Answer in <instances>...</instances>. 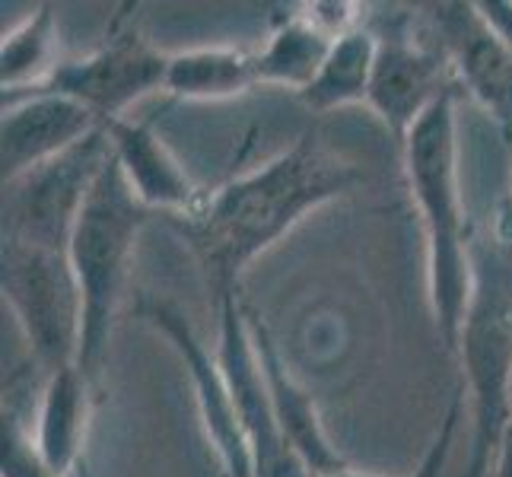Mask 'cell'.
I'll return each mask as SVG.
<instances>
[{
  "label": "cell",
  "mask_w": 512,
  "mask_h": 477,
  "mask_svg": "<svg viewBox=\"0 0 512 477\" xmlns=\"http://www.w3.org/2000/svg\"><path fill=\"white\" fill-rule=\"evenodd\" d=\"M363 182L357 166L331 153L319 134L306 131L264 166L204 194L191 214L169 220L201 261L214 296L239 293V277L258 255L274 249L319 207Z\"/></svg>",
  "instance_id": "cell-1"
},
{
  "label": "cell",
  "mask_w": 512,
  "mask_h": 477,
  "mask_svg": "<svg viewBox=\"0 0 512 477\" xmlns=\"http://www.w3.org/2000/svg\"><path fill=\"white\" fill-rule=\"evenodd\" d=\"M404 179L420 210L427 239V290L439 344L458 350L471 296V242L458 191V121L455 90L439 99L401 147Z\"/></svg>",
  "instance_id": "cell-2"
},
{
  "label": "cell",
  "mask_w": 512,
  "mask_h": 477,
  "mask_svg": "<svg viewBox=\"0 0 512 477\" xmlns=\"http://www.w3.org/2000/svg\"><path fill=\"white\" fill-rule=\"evenodd\" d=\"M455 357L471 414L465 477H490L512 423V226L471 242V296Z\"/></svg>",
  "instance_id": "cell-3"
},
{
  "label": "cell",
  "mask_w": 512,
  "mask_h": 477,
  "mask_svg": "<svg viewBox=\"0 0 512 477\" xmlns=\"http://www.w3.org/2000/svg\"><path fill=\"white\" fill-rule=\"evenodd\" d=\"M150 217L153 210H147L134 198L115 156H109L96 185L86 194L67 249L83 306L77 369L96 392L102 382L105 353H109L118 299L125 293L128 261L140 229L150 223Z\"/></svg>",
  "instance_id": "cell-4"
},
{
  "label": "cell",
  "mask_w": 512,
  "mask_h": 477,
  "mask_svg": "<svg viewBox=\"0 0 512 477\" xmlns=\"http://www.w3.org/2000/svg\"><path fill=\"white\" fill-rule=\"evenodd\" d=\"M0 290L42 379L77 366L83 306L67 252L0 242Z\"/></svg>",
  "instance_id": "cell-5"
},
{
  "label": "cell",
  "mask_w": 512,
  "mask_h": 477,
  "mask_svg": "<svg viewBox=\"0 0 512 477\" xmlns=\"http://www.w3.org/2000/svg\"><path fill=\"white\" fill-rule=\"evenodd\" d=\"M109 156V134L99 131L74 150L23 172L20 179L4 182L0 242H23L51 252H67L86 194L96 185Z\"/></svg>",
  "instance_id": "cell-6"
},
{
  "label": "cell",
  "mask_w": 512,
  "mask_h": 477,
  "mask_svg": "<svg viewBox=\"0 0 512 477\" xmlns=\"http://www.w3.org/2000/svg\"><path fill=\"white\" fill-rule=\"evenodd\" d=\"M217 360L236 401L255 477H312L280 433L249 312L239 293L217 296Z\"/></svg>",
  "instance_id": "cell-7"
},
{
  "label": "cell",
  "mask_w": 512,
  "mask_h": 477,
  "mask_svg": "<svg viewBox=\"0 0 512 477\" xmlns=\"http://www.w3.org/2000/svg\"><path fill=\"white\" fill-rule=\"evenodd\" d=\"M169 55L153 48L134 26L112 32L96 51L74 61H61L42 86L29 93H51L80 102L105 125L125 118L134 102L166 86ZM20 93V96H29ZM13 99V96H7Z\"/></svg>",
  "instance_id": "cell-8"
},
{
  "label": "cell",
  "mask_w": 512,
  "mask_h": 477,
  "mask_svg": "<svg viewBox=\"0 0 512 477\" xmlns=\"http://www.w3.org/2000/svg\"><path fill=\"white\" fill-rule=\"evenodd\" d=\"M137 315L144 318L156 334H163L169 347L175 350V357L182 360L185 376L191 379V392H194V404H198L204 433L217 452L223 477H255L252 452H249V443H245L236 401L220 369L217 350H207V344L198 338V331L191 328L185 312L179 306L166 303V299L144 296L137 303Z\"/></svg>",
  "instance_id": "cell-9"
},
{
  "label": "cell",
  "mask_w": 512,
  "mask_h": 477,
  "mask_svg": "<svg viewBox=\"0 0 512 477\" xmlns=\"http://www.w3.org/2000/svg\"><path fill=\"white\" fill-rule=\"evenodd\" d=\"M427 35L443 51L455 80L497 121L512 147V51L478 4H430Z\"/></svg>",
  "instance_id": "cell-10"
},
{
  "label": "cell",
  "mask_w": 512,
  "mask_h": 477,
  "mask_svg": "<svg viewBox=\"0 0 512 477\" xmlns=\"http://www.w3.org/2000/svg\"><path fill=\"white\" fill-rule=\"evenodd\" d=\"M455 90V74L443 51L430 39H414L408 32L379 35V55L366 105L373 109L398 150L408 144L433 105Z\"/></svg>",
  "instance_id": "cell-11"
},
{
  "label": "cell",
  "mask_w": 512,
  "mask_h": 477,
  "mask_svg": "<svg viewBox=\"0 0 512 477\" xmlns=\"http://www.w3.org/2000/svg\"><path fill=\"white\" fill-rule=\"evenodd\" d=\"M99 131H105V121L74 99L51 93L4 99V121H0L4 182L20 179L23 172L74 150Z\"/></svg>",
  "instance_id": "cell-12"
},
{
  "label": "cell",
  "mask_w": 512,
  "mask_h": 477,
  "mask_svg": "<svg viewBox=\"0 0 512 477\" xmlns=\"http://www.w3.org/2000/svg\"><path fill=\"white\" fill-rule=\"evenodd\" d=\"M112 144V156L125 175L128 188L134 198L153 214H169V217H185L204 201L198 185L188 179V172L179 166V159L169 153L163 137L153 131L150 121L137 118H115L105 125Z\"/></svg>",
  "instance_id": "cell-13"
},
{
  "label": "cell",
  "mask_w": 512,
  "mask_h": 477,
  "mask_svg": "<svg viewBox=\"0 0 512 477\" xmlns=\"http://www.w3.org/2000/svg\"><path fill=\"white\" fill-rule=\"evenodd\" d=\"M245 312H249L252 334H255V344H258V357H261L264 376H268V385H271V401H274L280 433H284L290 449L296 452V458L306 465V471L312 477H328V474L347 471L350 465L344 462V455L338 452V446L331 443L325 427H322L315 398L290 373L284 353H280L277 341L271 338L268 325L261 322V315L249 303H245Z\"/></svg>",
  "instance_id": "cell-14"
},
{
  "label": "cell",
  "mask_w": 512,
  "mask_h": 477,
  "mask_svg": "<svg viewBox=\"0 0 512 477\" xmlns=\"http://www.w3.org/2000/svg\"><path fill=\"white\" fill-rule=\"evenodd\" d=\"M96 388L86 382L77 366L42 379V401L35 417V452L58 477H70L80 465L86 417H90Z\"/></svg>",
  "instance_id": "cell-15"
},
{
  "label": "cell",
  "mask_w": 512,
  "mask_h": 477,
  "mask_svg": "<svg viewBox=\"0 0 512 477\" xmlns=\"http://www.w3.org/2000/svg\"><path fill=\"white\" fill-rule=\"evenodd\" d=\"M306 10L309 13L287 16L255 51L258 86H287V90L303 93L322 70L338 35L312 13V7Z\"/></svg>",
  "instance_id": "cell-16"
},
{
  "label": "cell",
  "mask_w": 512,
  "mask_h": 477,
  "mask_svg": "<svg viewBox=\"0 0 512 477\" xmlns=\"http://www.w3.org/2000/svg\"><path fill=\"white\" fill-rule=\"evenodd\" d=\"M379 55V35L366 29L363 23L338 35L328 51L322 70L306 86L299 99L306 102L309 112H334L353 102H366L369 83H373Z\"/></svg>",
  "instance_id": "cell-17"
},
{
  "label": "cell",
  "mask_w": 512,
  "mask_h": 477,
  "mask_svg": "<svg viewBox=\"0 0 512 477\" xmlns=\"http://www.w3.org/2000/svg\"><path fill=\"white\" fill-rule=\"evenodd\" d=\"M252 86H258L255 51L214 45L169 55L163 90L175 99H229Z\"/></svg>",
  "instance_id": "cell-18"
},
{
  "label": "cell",
  "mask_w": 512,
  "mask_h": 477,
  "mask_svg": "<svg viewBox=\"0 0 512 477\" xmlns=\"http://www.w3.org/2000/svg\"><path fill=\"white\" fill-rule=\"evenodd\" d=\"M58 64L61 58H58L55 7L39 4L20 26L4 32V45H0V83H4V99L42 86L55 74Z\"/></svg>",
  "instance_id": "cell-19"
},
{
  "label": "cell",
  "mask_w": 512,
  "mask_h": 477,
  "mask_svg": "<svg viewBox=\"0 0 512 477\" xmlns=\"http://www.w3.org/2000/svg\"><path fill=\"white\" fill-rule=\"evenodd\" d=\"M0 477H58L35 452L32 436L26 433L16 411H4V465H0Z\"/></svg>",
  "instance_id": "cell-20"
},
{
  "label": "cell",
  "mask_w": 512,
  "mask_h": 477,
  "mask_svg": "<svg viewBox=\"0 0 512 477\" xmlns=\"http://www.w3.org/2000/svg\"><path fill=\"white\" fill-rule=\"evenodd\" d=\"M458 420H462V395L455 398L452 411L443 423V430H439V439L433 443L430 455L423 458V465L414 471V477H443V468H446V458L452 452V439H455V430H458ZM328 477H385V474H373V471H357V468H347V471H338V474H328Z\"/></svg>",
  "instance_id": "cell-21"
},
{
  "label": "cell",
  "mask_w": 512,
  "mask_h": 477,
  "mask_svg": "<svg viewBox=\"0 0 512 477\" xmlns=\"http://www.w3.org/2000/svg\"><path fill=\"white\" fill-rule=\"evenodd\" d=\"M478 7L487 16V23L500 32V39L512 51V0H484V4H478Z\"/></svg>",
  "instance_id": "cell-22"
},
{
  "label": "cell",
  "mask_w": 512,
  "mask_h": 477,
  "mask_svg": "<svg viewBox=\"0 0 512 477\" xmlns=\"http://www.w3.org/2000/svg\"><path fill=\"white\" fill-rule=\"evenodd\" d=\"M490 477H512V427H509V433L503 436L497 458H493Z\"/></svg>",
  "instance_id": "cell-23"
},
{
  "label": "cell",
  "mask_w": 512,
  "mask_h": 477,
  "mask_svg": "<svg viewBox=\"0 0 512 477\" xmlns=\"http://www.w3.org/2000/svg\"><path fill=\"white\" fill-rule=\"evenodd\" d=\"M509 210H512V201H509Z\"/></svg>",
  "instance_id": "cell-24"
},
{
  "label": "cell",
  "mask_w": 512,
  "mask_h": 477,
  "mask_svg": "<svg viewBox=\"0 0 512 477\" xmlns=\"http://www.w3.org/2000/svg\"><path fill=\"white\" fill-rule=\"evenodd\" d=\"M509 427H512V423H509Z\"/></svg>",
  "instance_id": "cell-25"
}]
</instances>
